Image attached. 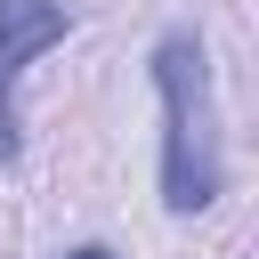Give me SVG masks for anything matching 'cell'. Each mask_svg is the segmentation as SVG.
Masks as SVG:
<instances>
[{"label":"cell","instance_id":"6da1fadb","mask_svg":"<svg viewBox=\"0 0 259 259\" xmlns=\"http://www.w3.org/2000/svg\"><path fill=\"white\" fill-rule=\"evenodd\" d=\"M154 97H162V202L178 219L210 210L227 194V138H219V81L202 32H162L154 57Z\"/></svg>","mask_w":259,"mask_h":259},{"label":"cell","instance_id":"7a4b0ae2","mask_svg":"<svg viewBox=\"0 0 259 259\" xmlns=\"http://www.w3.org/2000/svg\"><path fill=\"white\" fill-rule=\"evenodd\" d=\"M65 32H73V8H65V0H0V170H8L16 146H24L16 81H24V65L49 57Z\"/></svg>","mask_w":259,"mask_h":259},{"label":"cell","instance_id":"3957f363","mask_svg":"<svg viewBox=\"0 0 259 259\" xmlns=\"http://www.w3.org/2000/svg\"><path fill=\"white\" fill-rule=\"evenodd\" d=\"M65 259H113V251H105V243H73Z\"/></svg>","mask_w":259,"mask_h":259}]
</instances>
